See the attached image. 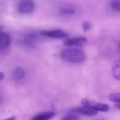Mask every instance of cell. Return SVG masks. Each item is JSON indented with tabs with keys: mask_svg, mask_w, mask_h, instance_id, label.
<instances>
[{
	"mask_svg": "<svg viewBox=\"0 0 120 120\" xmlns=\"http://www.w3.org/2000/svg\"><path fill=\"white\" fill-rule=\"evenodd\" d=\"M115 106L117 108H120V104H115Z\"/></svg>",
	"mask_w": 120,
	"mask_h": 120,
	"instance_id": "obj_18",
	"label": "cell"
},
{
	"mask_svg": "<svg viewBox=\"0 0 120 120\" xmlns=\"http://www.w3.org/2000/svg\"><path fill=\"white\" fill-rule=\"evenodd\" d=\"M55 115L53 112H47L38 114L34 116L32 120H49Z\"/></svg>",
	"mask_w": 120,
	"mask_h": 120,
	"instance_id": "obj_9",
	"label": "cell"
},
{
	"mask_svg": "<svg viewBox=\"0 0 120 120\" xmlns=\"http://www.w3.org/2000/svg\"><path fill=\"white\" fill-rule=\"evenodd\" d=\"M87 42V39L83 37H75L66 40L65 45L70 46L80 47L82 46Z\"/></svg>",
	"mask_w": 120,
	"mask_h": 120,
	"instance_id": "obj_5",
	"label": "cell"
},
{
	"mask_svg": "<svg viewBox=\"0 0 120 120\" xmlns=\"http://www.w3.org/2000/svg\"><path fill=\"white\" fill-rule=\"evenodd\" d=\"M92 27V24L89 22H85L82 23V28L85 31L89 30Z\"/></svg>",
	"mask_w": 120,
	"mask_h": 120,
	"instance_id": "obj_14",
	"label": "cell"
},
{
	"mask_svg": "<svg viewBox=\"0 0 120 120\" xmlns=\"http://www.w3.org/2000/svg\"><path fill=\"white\" fill-rule=\"evenodd\" d=\"M60 14L64 16H70L74 15L76 12L75 8L70 6H65L61 8L59 10Z\"/></svg>",
	"mask_w": 120,
	"mask_h": 120,
	"instance_id": "obj_8",
	"label": "cell"
},
{
	"mask_svg": "<svg viewBox=\"0 0 120 120\" xmlns=\"http://www.w3.org/2000/svg\"><path fill=\"white\" fill-rule=\"evenodd\" d=\"M60 55L64 60L72 63H82L86 59L85 53L82 50L77 49H63L61 52Z\"/></svg>",
	"mask_w": 120,
	"mask_h": 120,
	"instance_id": "obj_1",
	"label": "cell"
},
{
	"mask_svg": "<svg viewBox=\"0 0 120 120\" xmlns=\"http://www.w3.org/2000/svg\"></svg>",
	"mask_w": 120,
	"mask_h": 120,
	"instance_id": "obj_19",
	"label": "cell"
},
{
	"mask_svg": "<svg viewBox=\"0 0 120 120\" xmlns=\"http://www.w3.org/2000/svg\"><path fill=\"white\" fill-rule=\"evenodd\" d=\"M41 33L43 36L53 39H64L68 36L65 32L58 29L45 30L42 31Z\"/></svg>",
	"mask_w": 120,
	"mask_h": 120,
	"instance_id": "obj_4",
	"label": "cell"
},
{
	"mask_svg": "<svg viewBox=\"0 0 120 120\" xmlns=\"http://www.w3.org/2000/svg\"><path fill=\"white\" fill-rule=\"evenodd\" d=\"M82 103L84 106L90 108L97 112H106L109 109V106L107 104L97 103L89 99H83Z\"/></svg>",
	"mask_w": 120,
	"mask_h": 120,
	"instance_id": "obj_2",
	"label": "cell"
},
{
	"mask_svg": "<svg viewBox=\"0 0 120 120\" xmlns=\"http://www.w3.org/2000/svg\"><path fill=\"white\" fill-rule=\"evenodd\" d=\"M109 99L112 102L120 104V93L110 94L109 96Z\"/></svg>",
	"mask_w": 120,
	"mask_h": 120,
	"instance_id": "obj_12",
	"label": "cell"
},
{
	"mask_svg": "<svg viewBox=\"0 0 120 120\" xmlns=\"http://www.w3.org/2000/svg\"><path fill=\"white\" fill-rule=\"evenodd\" d=\"M35 4L33 1L30 0H25L20 2L18 6V10L20 13L27 14L34 11Z\"/></svg>",
	"mask_w": 120,
	"mask_h": 120,
	"instance_id": "obj_3",
	"label": "cell"
},
{
	"mask_svg": "<svg viewBox=\"0 0 120 120\" xmlns=\"http://www.w3.org/2000/svg\"><path fill=\"white\" fill-rule=\"evenodd\" d=\"M61 120H79L78 118L73 115H68L64 117Z\"/></svg>",
	"mask_w": 120,
	"mask_h": 120,
	"instance_id": "obj_15",
	"label": "cell"
},
{
	"mask_svg": "<svg viewBox=\"0 0 120 120\" xmlns=\"http://www.w3.org/2000/svg\"><path fill=\"white\" fill-rule=\"evenodd\" d=\"M15 117H11L9 118H8L6 120H15Z\"/></svg>",
	"mask_w": 120,
	"mask_h": 120,
	"instance_id": "obj_17",
	"label": "cell"
},
{
	"mask_svg": "<svg viewBox=\"0 0 120 120\" xmlns=\"http://www.w3.org/2000/svg\"><path fill=\"white\" fill-rule=\"evenodd\" d=\"M11 44V39L7 33L0 30V51L8 49Z\"/></svg>",
	"mask_w": 120,
	"mask_h": 120,
	"instance_id": "obj_6",
	"label": "cell"
},
{
	"mask_svg": "<svg viewBox=\"0 0 120 120\" xmlns=\"http://www.w3.org/2000/svg\"><path fill=\"white\" fill-rule=\"evenodd\" d=\"M113 10L116 11H120V1H112L111 5Z\"/></svg>",
	"mask_w": 120,
	"mask_h": 120,
	"instance_id": "obj_13",
	"label": "cell"
},
{
	"mask_svg": "<svg viewBox=\"0 0 120 120\" xmlns=\"http://www.w3.org/2000/svg\"><path fill=\"white\" fill-rule=\"evenodd\" d=\"M112 72L113 77L120 80V59L117 60L113 63Z\"/></svg>",
	"mask_w": 120,
	"mask_h": 120,
	"instance_id": "obj_10",
	"label": "cell"
},
{
	"mask_svg": "<svg viewBox=\"0 0 120 120\" xmlns=\"http://www.w3.org/2000/svg\"><path fill=\"white\" fill-rule=\"evenodd\" d=\"M73 112L87 116H92L97 114V112L86 106L80 107L75 108L71 111Z\"/></svg>",
	"mask_w": 120,
	"mask_h": 120,
	"instance_id": "obj_7",
	"label": "cell"
},
{
	"mask_svg": "<svg viewBox=\"0 0 120 120\" xmlns=\"http://www.w3.org/2000/svg\"><path fill=\"white\" fill-rule=\"evenodd\" d=\"M5 75L3 73L0 72V81L3 80L4 79Z\"/></svg>",
	"mask_w": 120,
	"mask_h": 120,
	"instance_id": "obj_16",
	"label": "cell"
},
{
	"mask_svg": "<svg viewBox=\"0 0 120 120\" xmlns=\"http://www.w3.org/2000/svg\"><path fill=\"white\" fill-rule=\"evenodd\" d=\"M25 75V73L22 68L18 67L15 70L14 75L15 77L18 79H23Z\"/></svg>",
	"mask_w": 120,
	"mask_h": 120,
	"instance_id": "obj_11",
	"label": "cell"
}]
</instances>
